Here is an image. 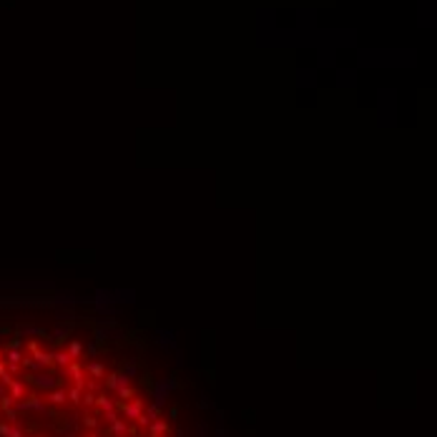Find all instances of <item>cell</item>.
Returning a JSON list of instances; mask_svg holds the SVG:
<instances>
[{"mask_svg": "<svg viewBox=\"0 0 437 437\" xmlns=\"http://www.w3.org/2000/svg\"><path fill=\"white\" fill-rule=\"evenodd\" d=\"M93 437H98V435H93Z\"/></svg>", "mask_w": 437, "mask_h": 437, "instance_id": "16", "label": "cell"}, {"mask_svg": "<svg viewBox=\"0 0 437 437\" xmlns=\"http://www.w3.org/2000/svg\"><path fill=\"white\" fill-rule=\"evenodd\" d=\"M53 362L58 367H68L73 362V357L68 355V349H58V352H53Z\"/></svg>", "mask_w": 437, "mask_h": 437, "instance_id": "8", "label": "cell"}, {"mask_svg": "<svg viewBox=\"0 0 437 437\" xmlns=\"http://www.w3.org/2000/svg\"><path fill=\"white\" fill-rule=\"evenodd\" d=\"M126 384H128V377L126 374H111L106 379V387H111V389H118V387H126Z\"/></svg>", "mask_w": 437, "mask_h": 437, "instance_id": "7", "label": "cell"}, {"mask_svg": "<svg viewBox=\"0 0 437 437\" xmlns=\"http://www.w3.org/2000/svg\"><path fill=\"white\" fill-rule=\"evenodd\" d=\"M68 355H71L73 360H78V357L83 355V347H80V342H75V339H73L71 344H68Z\"/></svg>", "mask_w": 437, "mask_h": 437, "instance_id": "12", "label": "cell"}, {"mask_svg": "<svg viewBox=\"0 0 437 437\" xmlns=\"http://www.w3.org/2000/svg\"><path fill=\"white\" fill-rule=\"evenodd\" d=\"M116 397L123 400V402H128V400H134V389H131L128 384H126V387H118V389H116Z\"/></svg>", "mask_w": 437, "mask_h": 437, "instance_id": "10", "label": "cell"}, {"mask_svg": "<svg viewBox=\"0 0 437 437\" xmlns=\"http://www.w3.org/2000/svg\"><path fill=\"white\" fill-rule=\"evenodd\" d=\"M80 402H83L85 407H96V395L85 389V392H83V397H80Z\"/></svg>", "mask_w": 437, "mask_h": 437, "instance_id": "13", "label": "cell"}, {"mask_svg": "<svg viewBox=\"0 0 437 437\" xmlns=\"http://www.w3.org/2000/svg\"><path fill=\"white\" fill-rule=\"evenodd\" d=\"M96 407H101L103 415H106V412H113V410H116V400H111V397H106V395H96Z\"/></svg>", "mask_w": 437, "mask_h": 437, "instance_id": "6", "label": "cell"}, {"mask_svg": "<svg viewBox=\"0 0 437 437\" xmlns=\"http://www.w3.org/2000/svg\"><path fill=\"white\" fill-rule=\"evenodd\" d=\"M83 425H85L88 430H96V427H98V422H96L93 415H85V417H83Z\"/></svg>", "mask_w": 437, "mask_h": 437, "instance_id": "14", "label": "cell"}, {"mask_svg": "<svg viewBox=\"0 0 437 437\" xmlns=\"http://www.w3.org/2000/svg\"><path fill=\"white\" fill-rule=\"evenodd\" d=\"M166 435H168V422L156 417V420L148 425V437H166Z\"/></svg>", "mask_w": 437, "mask_h": 437, "instance_id": "3", "label": "cell"}, {"mask_svg": "<svg viewBox=\"0 0 437 437\" xmlns=\"http://www.w3.org/2000/svg\"><path fill=\"white\" fill-rule=\"evenodd\" d=\"M123 374L131 379V377H136V362H128L126 364V369H123Z\"/></svg>", "mask_w": 437, "mask_h": 437, "instance_id": "15", "label": "cell"}, {"mask_svg": "<svg viewBox=\"0 0 437 437\" xmlns=\"http://www.w3.org/2000/svg\"><path fill=\"white\" fill-rule=\"evenodd\" d=\"M25 382H28V384H33V387H38V389H46V392L61 384V379H58V377H53V374H48L46 369H43V372H33V374H28V377H25Z\"/></svg>", "mask_w": 437, "mask_h": 437, "instance_id": "1", "label": "cell"}, {"mask_svg": "<svg viewBox=\"0 0 437 437\" xmlns=\"http://www.w3.org/2000/svg\"><path fill=\"white\" fill-rule=\"evenodd\" d=\"M108 427H111V430H108V435H111V437H126V435H131V427L126 425V420H113Z\"/></svg>", "mask_w": 437, "mask_h": 437, "instance_id": "4", "label": "cell"}, {"mask_svg": "<svg viewBox=\"0 0 437 437\" xmlns=\"http://www.w3.org/2000/svg\"><path fill=\"white\" fill-rule=\"evenodd\" d=\"M66 397L71 400L73 405H78V402H80V397H83V389H80V387H71V389L66 392Z\"/></svg>", "mask_w": 437, "mask_h": 437, "instance_id": "11", "label": "cell"}, {"mask_svg": "<svg viewBox=\"0 0 437 437\" xmlns=\"http://www.w3.org/2000/svg\"><path fill=\"white\" fill-rule=\"evenodd\" d=\"M116 412H121L126 420H139V417H141V412H144V402L134 397V400L123 402V405H116Z\"/></svg>", "mask_w": 437, "mask_h": 437, "instance_id": "2", "label": "cell"}, {"mask_svg": "<svg viewBox=\"0 0 437 437\" xmlns=\"http://www.w3.org/2000/svg\"><path fill=\"white\" fill-rule=\"evenodd\" d=\"M46 402L51 405H66V389L63 387H53L46 392Z\"/></svg>", "mask_w": 437, "mask_h": 437, "instance_id": "5", "label": "cell"}, {"mask_svg": "<svg viewBox=\"0 0 437 437\" xmlns=\"http://www.w3.org/2000/svg\"><path fill=\"white\" fill-rule=\"evenodd\" d=\"M85 369H88V374H91L93 379H103V374H106V369H103V364L101 362H88L85 364Z\"/></svg>", "mask_w": 437, "mask_h": 437, "instance_id": "9", "label": "cell"}]
</instances>
